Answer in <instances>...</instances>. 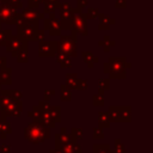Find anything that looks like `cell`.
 I'll use <instances>...</instances> for the list:
<instances>
[{
	"mask_svg": "<svg viewBox=\"0 0 153 153\" xmlns=\"http://www.w3.org/2000/svg\"><path fill=\"white\" fill-rule=\"evenodd\" d=\"M110 118H109V115L108 112H99L98 114V124L100 128H108L110 126Z\"/></svg>",
	"mask_w": 153,
	"mask_h": 153,
	"instance_id": "obj_21",
	"label": "cell"
},
{
	"mask_svg": "<svg viewBox=\"0 0 153 153\" xmlns=\"http://www.w3.org/2000/svg\"><path fill=\"white\" fill-rule=\"evenodd\" d=\"M1 86H2V84H1V80H0V90H1Z\"/></svg>",
	"mask_w": 153,
	"mask_h": 153,
	"instance_id": "obj_42",
	"label": "cell"
},
{
	"mask_svg": "<svg viewBox=\"0 0 153 153\" xmlns=\"http://www.w3.org/2000/svg\"><path fill=\"white\" fill-rule=\"evenodd\" d=\"M54 56H55L56 62L60 65L61 68H71V67H72V57L65 55L63 53H61V51H59V50L55 53Z\"/></svg>",
	"mask_w": 153,
	"mask_h": 153,
	"instance_id": "obj_15",
	"label": "cell"
},
{
	"mask_svg": "<svg viewBox=\"0 0 153 153\" xmlns=\"http://www.w3.org/2000/svg\"><path fill=\"white\" fill-rule=\"evenodd\" d=\"M44 19V30L49 32L50 36H60L61 35V27H60V22L55 17L54 13L48 14V17L43 18Z\"/></svg>",
	"mask_w": 153,
	"mask_h": 153,
	"instance_id": "obj_11",
	"label": "cell"
},
{
	"mask_svg": "<svg viewBox=\"0 0 153 153\" xmlns=\"http://www.w3.org/2000/svg\"><path fill=\"white\" fill-rule=\"evenodd\" d=\"M93 137H103V130L102 128H94L93 129Z\"/></svg>",
	"mask_w": 153,
	"mask_h": 153,
	"instance_id": "obj_33",
	"label": "cell"
},
{
	"mask_svg": "<svg viewBox=\"0 0 153 153\" xmlns=\"http://www.w3.org/2000/svg\"><path fill=\"white\" fill-rule=\"evenodd\" d=\"M82 59L88 68H93L94 63H97L99 61V59L97 56H94L93 53H91V51H82Z\"/></svg>",
	"mask_w": 153,
	"mask_h": 153,
	"instance_id": "obj_16",
	"label": "cell"
},
{
	"mask_svg": "<svg viewBox=\"0 0 153 153\" xmlns=\"http://www.w3.org/2000/svg\"><path fill=\"white\" fill-rule=\"evenodd\" d=\"M10 151H11V146H10V145H4L2 148H1V152H2V153H7V152H10Z\"/></svg>",
	"mask_w": 153,
	"mask_h": 153,
	"instance_id": "obj_38",
	"label": "cell"
},
{
	"mask_svg": "<svg viewBox=\"0 0 153 153\" xmlns=\"http://www.w3.org/2000/svg\"><path fill=\"white\" fill-rule=\"evenodd\" d=\"M19 16H20V13L16 8H13L10 4L0 6V25L1 24L17 25Z\"/></svg>",
	"mask_w": 153,
	"mask_h": 153,
	"instance_id": "obj_7",
	"label": "cell"
},
{
	"mask_svg": "<svg viewBox=\"0 0 153 153\" xmlns=\"http://www.w3.org/2000/svg\"><path fill=\"white\" fill-rule=\"evenodd\" d=\"M27 7L29 8H38L39 4H37L35 0H27Z\"/></svg>",
	"mask_w": 153,
	"mask_h": 153,
	"instance_id": "obj_35",
	"label": "cell"
},
{
	"mask_svg": "<svg viewBox=\"0 0 153 153\" xmlns=\"http://www.w3.org/2000/svg\"><path fill=\"white\" fill-rule=\"evenodd\" d=\"M44 31L45 30H43V29H38V31L36 33V41L37 42H41L44 39Z\"/></svg>",
	"mask_w": 153,
	"mask_h": 153,
	"instance_id": "obj_30",
	"label": "cell"
},
{
	"mask_svg": "<svg viewBox=\"0 0 153 153\" xmlns=\"http://www.w3.org/2000/svg\"><path fill=\"white\" fill-rule=\"evenodd\" d=\"M87 4H88V0H76V5H78V8H80V10L85 8V7L87 6Z\"/></svg>",
	"mask_w": 153,
	"mask_h": 153,
	"instance_id": "obj_32",
	"label": "cell"
},
{
	"mask_svg": "<svg viewBox=\"0 0 153 153\" xmlns=\"http://www.w3.org/2000/svg\"><path fill=\"white\" fill-rule=\"evenodd\" d=\"M60 27L61 30H71V20H72V6L69 2L60 4Z\"/></svg>",
	"mask_w": 153,
	"mask_h": 153,
	"instance_id": "obj_9",
	"label": "cell"
},
{
	"mask_svg": "<svg viewBox=\"0 0 153 153\" xmlns=\"http://www.w3.org/2000/svg\"><path fill=\"white\" fill-rule=\"evenodd\" d=\"M6 63H7L6 57L0 56V71H1V69H4V68H6Z\"/></svg>",
	"mask_w": 153,
	"mask_h": 153,
	"instance_id": "obj_37",
	"label": "cell"
},
{
	"mask_svg": "<svg viewBox=\"0 0 153 153\" xmlns=\"http://www.w3.org/2000/svg\"><path fill=\"white\" fill-rule=\"evenodd\" d=\"M60 99L63 100V102H67V100H71V99H72L71 90H69L65 84L60 86Z\"/></svg>",
	"mask_w": 153,
	"mask_h": 153,
	"instance_id": "obj_22",
	"label": "cell"
},
{
	"mask_svg": "<svg viewBox=\"0 0 153 153\" xmlns=\"http://www.w3.org/2000/svg\"><path fill=\"white\" fill-rule=\"evenodd\" d=\"M17 26V36H19L25 42L36 41V33L39 29L38 22H25Z\"/></svg>",
	"mask_w": 153,
	"mask_h": 153,
	"instance_id": "obj_6",
	"label": "cell"
},
{
	"mask_svg": "<svg viewBox=\"0 0 153 153\" xmlns=\"http://www.w3.org/2000/svg\"><path fill=\"white\" fill-rule=\"evenodd\" d=\"M60 4H61V2H44L43 13H44V14L54 13V12L60 7Z\"/></svg>",
	"mask_w": 153,
	"mask_h": 153,
	"instance_id": "obj_23",
	"label": "cell"
},
{
	"mask_svg": "<svg viewBox=\"0 0 153 153\" xmlns=\"http://www.w3.org/2000/svg\"><path fill=\"white\" fill-rule=\"evenodd\" d=\"M85 16H86L87 19H94V18H98V16H99V11H98V8L90 7V8L86 10Z\"/></svg>",
	"mask_w": 153,
	"mask_h": 153,
	"instance_id": "obj_26",
	"label": "cell"
},
{
	"mask_svg": "<svg viewBox=\"0 0 153 153\" xmlns=\"http://www.w3.org/2000/svg\"><path fill=\"white\" fill-rule=\"evenodd\" d=\"M110 88V79L109 78H100L98 79V93L104 94V91Z\"/></svg>",
	"mask_w": 153,
	"mask_h": 153,
	"instance_id": "obj_20",
	"label": "cell"
},
{
	"mask_svg": "<svg viewBox=\"0 0 153 153\" xmlns=\"http://www.w3.org/2000/svg\"><path fill=\"white\" fill-rule=\"evenodd\" d=\"M126 0H115V6L117 8H124L126 7Z\"/></svg>",
	"mask_w": 153,
	"mask_h": 153,
	"instance_id": "obj_34",
	"label": "cell"
},
{
	"mask_svg": "<svg viewBox=\"0 0 153 153\" xmlns=\"http://www.w3.org/2000/svg\"><path fill=\"white\" fill-rule=\"evenodd\" d=\"M6 4H8L7 0H0V6H4V5H6Z\"/></svg>",
	"mask_w": 153,
	"mask_h": 153,
	"instance_id": "obj_39",
	"label": "cell"
},
{
	"mask_svg": "<svg viewBox=\"0 0 153 153\" xmlns=\"http://www.w3.org/2000/svg\"><path fill=\"white\" fill-rule=\"evenodd\" d=\"M81 133H82V130L79 129V128H78V129H76V128H73V129H72V134H73L72 136H73V137H75V136H76V137H80V136H81Z\"/></svg>",
	"mask_w": 153,
	"mask_h": 153,
	"instance_id": "obj_36",
	"label": "cell"
},
{
	"mask_svg": "<svg viewBox=\"0 0 153 153\" xmlns=\"http://www.w3.org/2000/svg\"><path fill=\"white\" fill-rule=\"evenodd\" d=\"M57 51V42L56 41H41L38 42V55L41 57H50L54 56Z\"/></svg>",
	"mask_w": 153,
	"mask_h": 153,
	"instance_id": "obj_12",
	"label": "cell"
},
{
	"mask_svg": "<svg viewBox=\"0 0 153 153\" xmlns=\"http://www.w3.org/2000/svg\"><path fill=\"white\" fill-rule=\"evenodd\" d=\"M98 18H99V24H98L99 30H109L110 26L116 23V20L114 18H111L110 16H108L105 13H99Z\"/></svg>",
	"mask_w": 153,
	"mask_h": 153,
	"instance_id": "obj_14",
	"label": "cell"
},
{
	"mask_svg": "<svg viewBox=\"0 0 153 153\" xmlns=\"http://www.w3.org/2000/svg\"><path fill=\"white\" fill-rule=\"evenodd\" d=\"M0 80L2 85H11L12 84V69L6 67L0 71Z\"/></svg>",
	"mask_w": 153,
	"mask_h": 153,
	"instance_id": "obj_17",
	"label": "cell"
},
{
	"mask_svg": "<svg viewBox=\"0 0 153 153\" xmlns=\"http://www.w3.org/2000/svg\"><path fill=\"white\" fill-rule=\"evenodd\" d=\"M23 18L26 22H38L39 19H43L45 14L43 12H39L38 8H23V12L20 13Z\"/></svg>",
	"mask_w": 153,
	"mask_h": 153,
	"instance_id": "obj_13",
	"label": "cell"
},
{
	"mask_svg": "<svg viewBox=\"0 0 153 153\" xmlns=\"http://www.w3.org/2000/svg\"><path fill=\"white\" fill-rule=\"evenodd\" d=\"M7 2H8L13 8H16L17 11H18V10H23V2H22V0H7Z\"/></svg>",
	"mask_w": 153,
	"mask_h": 153,
	"instance_id": "obj_28",
	"label": "cell"
},
{
	"mask_svg": "<svg viewBox=\"0 0 153 153\" xmlns=\"http://www.w3.org/2000/svg\"><path fill=\"white\" fill-rule=\"evenodd\" d=\"M53 94H55V91L54 90H45L44 91V100L45 102H49V99H50V97Z\"/></svg>",
	"mask_w": 153,
	"mask_h": 153,
	"instance_id": "obj_31",
	"label": "cell"
},
{
	"mask_svg": "<svg viewBox=\"0 0 153 153\" xmlns=\"http://www.w3.org/2000/svg\"><path fill=\"white\" fill-rule=\"evenodd\" d=\"M118 120L120 122L130 121V108L129 106H118Z\"/></svg>",
	"mask_w": 153,
	"mask_h": 153,
	"instance_id": "obj_19",
	"label": "cell"
},
{
	"mask_svg": "<svg viewBox=\"0 0 153 153\" xmlns=\"http://www.w3.org/2000/svg\"><path fill=\"white\" fill-rule=\"evenodd\" d=\"M71 31L81 35L87 36L88 33V25H87V18L85 13L78 7H72V20H71Z\"/></svg>",
	"mask_w": 153,
	"mask_h": 153,
	"instance_id": "obj_5",
	"label": "cell"
},
{
	"mask_svg": "<svg viewBox=\"0 0 153 153\" xmlns=\"http://www.w3.org/2000/svg\"><path fill=\"white\" fill-rule=\"evenodd\" d=\"M131 63L123 56H111L108 62L103 65V72L109 75V79H126L127 68H130Z\"/></svg>",
	"mask_w": 153,
	"mask_h": 153,
	"instance_id": "obj_1",
	"label": "cell"
},
{
	"mask_svg": "<svg viewBox=\"0 0 153 153\" xmlns=\"http://www.w3.org/2000/svg\"><path fill=\"white\" fill-rule=\"evenodd\" d=\"M93 148H94V153H109V146L108 145L106 146L98 145V146H94Z\"/></svg>",
	"mask_w": 153,
	"mask_h": 153,
	"instance_id": "obj_29",
	"label": "cell"
},
{
	"mask_svg": "<svg viewBox=\"0 0 153 153\" xmlns=\"http://www.w3.org/2000/svg\"><path fill=\"white\" fill-rule=\"evenodd\" d=\"M115 44H116V43H115V41H112V39L110 38V36H109V35H105V36L103 37V39L98 42V45L103 48L104 53L110 51V48H111V47H114Z\"/></svg>",
	"mask_w": 153,
	"mask_h": 153,
	"instance_id": "obj_18",
	"label": "cell"
},
{
	"mask_svg": "<svg viewBox=\"0 0 153 153\" xmlns=\"http://www.w3.org/2000/svg\"><path fill=\"white\" fill-rule=\"evenodd\" d=\"M24 134L27 141L32 143H42L49 137V127L33 121L26 126Z\"/></svg>",
	"mask_w": 153,
	"mask_h": 153,
	"instance_id": "obj_3",
	"label": "cell"
},
{
	"mask_svg": "<svg viewBox=\"0 0 153 153\" xmlns=\"http://www.w3.org/2000/svg\"><path fill=\"white\" fill-rule=\"evenodd\" d=\"M57 50L69 57H74L78 54V38L76 33L71 32L69 35H61L57 41Z\"/></svg>",
	"mask_w": 153,
	"mask_h": 153,
	"instance_id": "obj_4",
	"label": "cell"
},
{
	"mask_svg": "<svg viewBox=\"0 0 153 153\" xmlns=\"http://www.w3.org/2000/svg\"><path fill=\"white\" fill-rule=\"evenodd\" d=\"M93 105H96V106H102V105H104V97H103V94H94L93 96Z\"/></svg>",
	"mask_w": 153,
	"mask_h": 153,
	"instance_id": "obj_27",
	"label": "cell"
},
{
	"mask_svg": "<svg viewBox=\"0 0 153 153\" xmlns=\"http://www.w3.org/2000/svg\"><path fill=\"white\" fill-rule=\"evenodd\" d=\"M69 90H87L88 81L85 79H80L76 73H68L66 74V84Z\"/></svg>",
	"mask_w": 153,
	"mask_h": 153,
	"instance_id": "obj_10",
	"label": "cell"
},
{
	"mask_svg": "<svg viewBox=\"0 0 153 153\" xmlns=\"http://www.w3.org/2000/svg\"><path fill=\"white\" fill-rule=\"evenodd\" d=\"M6 50L14 57L20 50L23 49H27V42H25L24 39H22L19 36L17 35H11V37L6 41L5 45Z\"/></svg>",
	"mask_w": 153,
	"mask_h": 153,
	"instance_id": "obj_8",
	"label": "cell"
},
{
	"mask_svg": "<svg viewBox=\"0 0 153 153\" xmlns=\"http://www.w3.org/2000/svg\"><path fill=\"white\" fill-rule=\"evenodd\" d=\"M37 4H42V2H44V0H35Z\"/></svg>",
	"mask_w": 153,
	"mask_h": 153,
	"instance_id": "obj_41",
	"label": "cell"
},
{
	"mask_svg": "<svg viewBox=\"0 0 153 153\" xmlns=\"http://www.w3.org/2000/svg\"><path fill=\"white\" fill-rule=\"evenodd\" d=\"M12 35V30L11 29H6V30H0V47H4L6 41L11 37Z\"/></svg>",
	"mask_w": 153,
	"mask_h": 153,
	"instance_id": "obj_25",
	"label": "cell"
},
{
	"mask_svg": "<svg viewBox=\"0 0 153 153\" xmlns=\"http://www.w3.org/2000/svg\"><path fill=\"white\" fill-rule=\"evenodd\" d=\"M14 57L17 59V62H19V63H26V62L29 61L27 49H23V50H20Z\"/></svg>",
	"mask_w": 153,
	"mask_h": 153,
	"instance_id": "obj_24",
	"label": "cell"
},
{
	"mask_svg": "<svg viewBox=\"0 0 153 153\" xmlns=\"http://www.w3.org/2000/svg\"><path fill=\"white\" fill-rule=\"evenodd\" d=\"M23 104L20 99H16L10 96L8 90H0V114L4 117L20 116Z\"/></svg>",
	"mask_w": 153,
	"mask_h": 153,
	"instance_id": "obj_2",
	"label": "cell"
},
{
	"mask_svg": "<svg viewBox=\"0 0 153 153\" xmlns=\"http://www.w3.org/2000/svg\"><path fill=\"white\" fill-rule=\"evenodd\" d=\"M44 2H60V0H44Z\"/></svg>",
	"mask_w": 153,
	"mask_h": 153,
	"instance_id": "obj_40",
	"label": "cell"
}]
</instances>
